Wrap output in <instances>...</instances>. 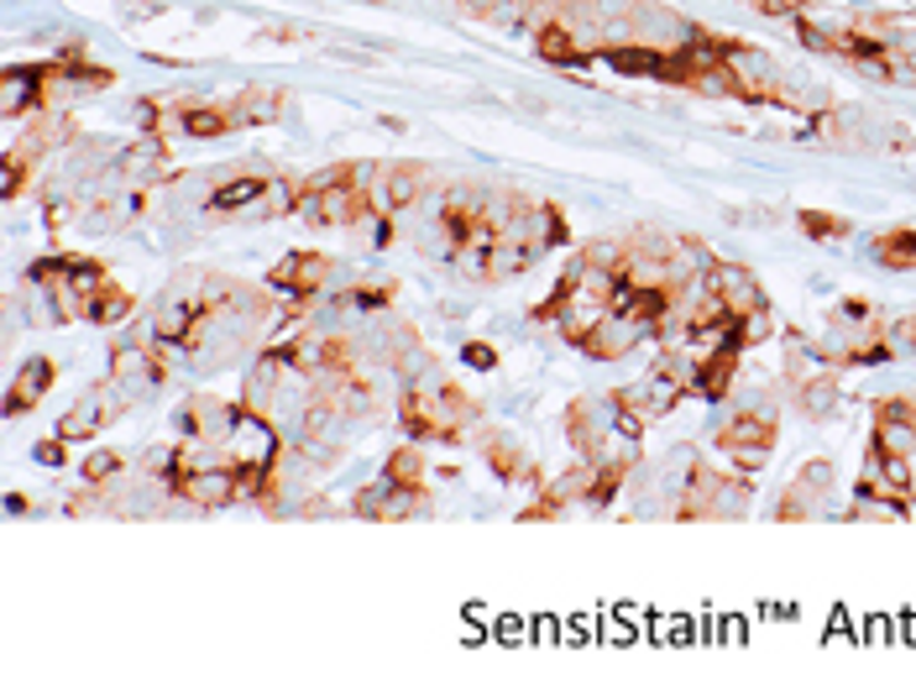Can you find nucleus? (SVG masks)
Segmentation results:
<instances>
[{"label": "nucleus", "mask_w": 916, "mask_h": 686, "mask_svg": "<svg viewBox=\"0 0 916 686\" xmlns=\"http://www.w3.org/2000/svg\"><path fill=\"white\" fill-rule=\"evenodd\" d=\"M173 488H179V498H189V503L220 508V503H236V493H241V477H236L231 461H215V467H194V472L173 477Z\"/></svg>", "instance_id": "nucleus-1"}, {"label": "nucleus", "mask_w": 916, "mask_h": 686, "mask_svg": "<svg viewBox=\"0 0 916 686\" xmlns=\"http://www.w3.org/2000/svg\"><path fill=\"white\" fill-rule=\"evenodd\" d=\"M116 404H126L121 388H89V394L79 398L74 409L58 420V435H63V441H84V435H95L100 424L116 420Z\"/></svg>", "instance_id": "nucleus-2"}, {"label": "nucleus", "mask_w": 916, "mask_h": 686, "mask_svg": "<svg viewBox=\"0 0 916 686\" xmlns=\"http://www.w3.org/2000/svg\"><path fill=\"white\" fill-rule=\"evenodd\" d=\"M707 289H712L718 299H723V304H728V315H733V320H744L749 310H759V284H755V273H744V267H733V263H718V267H712Z\"/></svg>", "instance_id": "nucleus-3"}, {"label": "nucleus", "mask_w": 916, "mask_h": 686, "mask_svg": "<svg viewBox=\"0 0 916 686\" xmlns=\"http://www.w3.org/2000/svg\"><path fill=\"white\" fill-rule=\"evenodd\" d=\"M644 330H650V325H639V320L607 315V320L598 325V330H592V336L581 341V351H592V357H602V362H607V357H624V351H628L634 341H639Z\"/></svg>", "instance_id": "nucleus-4"}, {"label": "nucleus", "mask_w": 916, "mask_h": 686, "mask_svg": "<svg viewBox=\"0 0 916 686\" xmlns=\"http://www.w3.org/2000/svg\"><path fill=\"white\" fill-rule=\"evenodd\" d=\"M330 273V263L320 252H299L288 263L273 267V289H288V293H320V278Z\"/></svg>", "instance_id": "nucleus-5"}, {"label": "nucleus", "mask_w": 916, "mask_h": 686, "mask_svg": "<svg viewBox=\"0 0 916 686\" xmlns=\"http://www.w3.org/2000/svg\"><path fill=\"white\" fill-rule=\"evenodd\" d=\"M37 100H43V74L37 69H5V80H0V116L16 121Z\"/></svg>", "instance_id": "nucleus-6"}, {"label": "nucleus", "mask_w": 916, "mask_h": 686, "mask_svg": "<svg viewBox=\"0 0 916 686\" xmlns=\"http://www.w3.org/2000/svg\"><path fill=\"white\" fill-rule=\"evenodd\" d=\"M52 388V362L48 357H32L22 368V377H16V388L5 394V414H22V409H32L37 398Z\"/></svg>", "instance_id": "nucleus-7"}, {"label": "nucleus", "mask_w": 916, "mask_h": 686, "mask_svg": "<svg viewBox=\"0 0 916 686\" xmlns=\"http://www.w3.org/2000/svg\"><path fill=\"white\" fill-rule=\"evenodd\" d=\"M273 189V179H262V173H246V179H231V184H220L215 194H209L205 205L215 215H226V210H241V205H262V194Z\"/></svg>", "instance_id": "nucleus-8"}, {"label": "nucleus", "mask_w": 916, "mask_h": 686, "mask_svg": "<svg viewBox=\"0 0 916 686\" xmlns=\"http://www.w3.org/2000/svg\"><path fill=\"white\" fill-rule=\"evenodd\" d=\"M607 63L618 74H665V53L660 48H644V43H624V48H607Z\"/></svg>", "instance_id": "nucleus-9"}, {"label": "nucleus", "mask_w": 916, "mask_h": 686, "mask_svg": "<svg viewBox=\"0 0 916 686\" xmlns=\"http://www.w3.org/2000/svg\"><path fill=\"white\" fill-rule=\"evenodd\" d=\"M875 450H890V456H912L916 450V420H880L875 424Z\"/></svg>", "instance_id": "nucleus-10"}, {"label": "nucleus", "mask_w": 916, "mask_h": 686, "mask_svg": "<svg viewBox=\"0 0 916 686\" xmlns=\"http://www.w3.org/2000/svg\"><path fill=\"white\" fill-rule=\"evenodd\" d=\"M540 58H550V63H566V69H581V63H587L581 43H576L571 32H561V27H545V32H540Z\"/></svg>", "instance_id": "nucleus-11"}, {"label": "nucleus", "mask_w": 916, "mask_h": 686, "mask_svg": "<svg viewBox=\"0 0 916 686\" xmlns=\"http://www.w3.org/2000/svg\"><path fill=\"white\" fill-rule=\"evenodd\" d=\"M875 257L885 267H916V231H895V237L875 241Z\"/></svg>", "instance_id": "nucleus-12"}, {"label": "nucleus", "mask_w": 916, "mask_h": 686, "mask_svg": "<svg viewBox=\"0 0 916 686\" xmlns=\"http://www.w3.org/2000/svg\"><path fill=\"white\" fill-rule=\"evenodd\" d=\"M183 132L189 136H226L231 132V116H226V110H209V106H194V110H183Z\"/></svg>", "instance_id": "nucleus-13"}, {"label": "nucleus", "mask_w": 916, "mask_h": 686, "mask_svg": "<svg viewBox=\"0 0 916 686\" xmlns=\"http://www.w3.org/2000/svg\"><path fill=\"white\" fill-rule=\"evenodd\" d=\"M131 315V293L126 289H100L89 299V320H100V325H116V320Z\"/></svg>", "instance_id": "nucleus-14"}, {"label": "nucleus", "mask_w": 916, "mask_h": 686, "mask_svg": "<svg viewBox=\"0 0 916 686\" xmlns=\"http://www.w3.org/2000/svg\"><path fill=\"white\" fill-rule=\"evenodd\" d=\"M157 163H162V147H157V142H142V147L121 153V163H116V168H121V179H147Z\"/></svg>", "instance_id": "nucleus-15"}, {"label": "nucleus", "mask_w": 916, "mask_h": 686, "mask_svg": "<svg viewBox=\"0 0 916 686\" xmlns=\"http://www.w3.org/2000/svg\"><path fill=\"white\" fill-rule=\"evenodd\" d=\"M414 194H419V173H414V168H393L383 205H388V210H409V200H414Z\"/></svg>", "instance_id": "nucleus-16"}, {"label": "nucleus", "mask_w": 916, "mask_h": 686, "mask_svg": "<svg viewBox=\"0 0 916 686\" xmlns=\"http://www.w3.org/2000/svg\"><path fill=\"white\" fill-rule=\"evenodd\" d=\"M388 477H393V482H403V488H419V477H424V456H419L414 446L393 450V461H388Z\"/></svg>", "instance_id": "nucleus-17"}, {"label": "nucleus", "mask_w": 916, "mask_h": 686, "mask_svg": "<svg viewBox=\"0 0 916 686\" xmlns=\"http://www.w3.org/2000/svg\"><path fill=\"white\" fill-rule=\"evenodd\" d=\"M278 116V100L273 95H241L236 100V121H273Z\"/></svg>", "instance_id": "nucleus-18"}, {"label": "nucleus", "mask_w": 916, "mask_h": 686, "mask_svg": "<svg viewBox=\"0 0 916 686\" xmlns=\"http://www.w3.org/2000/svg\"><path fill=\"white\" fill-rule=\"evenodd\" d=\"M121 472V456L116 450H95L89 461H84V482H105V477Z\"/></svg>", "instance_id": "nucleus-19"}, {"label": "nucleus", "mask_w": 916, "mask_h": 686, "mask_svg": "<svg viewBox=\"0 0 916 686\" xmlns=\"http://www.w3.org/2000/svg\"><path fill=\"white\" fill-rule=\"evenodd\" d=\"M833 409V377H817L807 388V414H828Z\"/></svg>", "instance_id": "nucleus-20"}, {"label": "nucleus", "mask_w": 916, "mask_h": 686, "mask_svg": "<svg viewBox=\"0 0 916 686\" xmlns=\"http://www.w3.org/2000/svg\"><path fill=\"white\" fill-rule=\"evenodd\" d=\"M37 461H43V467H63V435H58V441H43V446H37Z\"/></svg>", "instance_id": "nucleus-21"}, {"label": "nucleus", "mask_w": 916, "mask_h": 686, "mask_svg": "<svg viewBox=\"0 0 916 686\" xmlns=\"http://www.w3.org/2000/svg\"><path fill=\"white\" fill-rule=\"evenodd\" d=\"M467 362H471V368H493L497 357L487 351V346H467Z\"/></svg>", "instance_id": "nucleus-22"}, {"label": "nucleus", "mask_w": 916, "mask_h": 686, "mask_svg": "<svg viewBox=\"0 0 916 686\" xmlns=\"http://www.w3.org/2000/svg\"><path fill=\"white\" fill-rule=\"evenodd\" d=\"M901 336H912V341H916V320H906V325H901Z\"/></svg>", "instance_id": "nucleus-23"}]
</instances>
